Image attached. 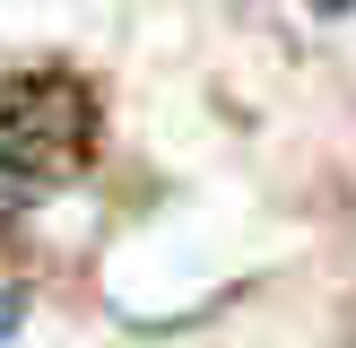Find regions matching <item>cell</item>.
Wrapping results in <instances>:
<instances>
[{
	"label": "cell",
	"instance_id": "cell-1",
	"mask_svg": "<svg viewBox=\"0 0 356 348\" xmlns=\"http://www.w3.org/2000/svg\"><path fill=\"white\" fill-rule=\"evenodd\" d=\"M96 87L79 70H17L0 79V183L9 191H44L87 174L96 157Z\"/></svg>",
	"mask_w": 356,
	"mask_h": 348
},
{
	"label": "cell",
	"instance_id": "cell-2",
	"mask_svg": "<svg viewBox=\"0 0 356 348\" xmlns=\"http://www.w3.org/2000/svg\"><path fill=\"white\" fill-rule=\"evenodd\" d=\"M9 331H17V296H0V340H9Z\"/></svg>",
	"mask_w": 356,
	"mask_h": 348
},
{
	"label": "cell",
	"instance_id": "cell-3",
	"mask_svg": "<svg viewBox=\"0 0 356 348\" xmlns=\"http://www.w3.org/2000/svg\"><path fill=\"white\" fill-rule=\"evenodd\" d=\"M313 9H322V17H348V9H356V0H313Z\"/></svg>",
	"mask_w": 356,
	"mask_h": 348
}]
</instances>
